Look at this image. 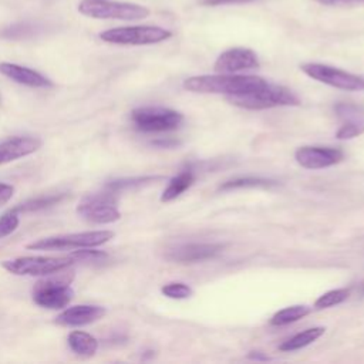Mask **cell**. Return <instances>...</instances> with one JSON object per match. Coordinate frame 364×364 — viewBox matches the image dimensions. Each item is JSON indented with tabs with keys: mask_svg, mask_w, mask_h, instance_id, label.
Masks as SVG:
<instances>
[{
	"mask_svg": "<svg viewBox=\"0 0 364 364\" xmlns=\"http://www.w3.org/2000/svg\"><path fill=\"white\" fill-rule=\"evenodd\" d=\"M276 182L264 178H255V176H246V178H236L226 181L219 186L220 191H232V189H240V188H270L274 186Z\"/></svg>",
	"mask_w": 364,
	"mask_h": 364,
	"instance_id": "cell-25",
	"label": "cell"
},
{
	"mask_svg": "<svg viewBox=\"0 0 364 364\" xmlns=\"http://www.w3.org/2000/svg\"><path fill=\"white\" fill-rule=\"evenodd\" d=\"M172 37V31L159 26H127L115 27L100 33L105 43L121 46H148L162 43Z\"/></svg>",
	"mask_w": 364,
	"mask_h": 364,
	"instance_id": "cell-5",
	"label": "cell"
},
{
	"mask_svg": "<svg viewBox=\"0 0 364 364\" xmlns=\"http://www.w3.org/2000/svg\"><path fill=\"white\" fill-rule=\"evenodd\" d=\"M41 148V139L36 136H13L0 142V165L34 154Z\"/></svg>",
	"mask_w": 364,
	"mask_h": 364,
	"instance_id": "cell-16",
	"label": "cell"
},
{
	"mask_svg": "<svg viewBox=\"0 0 364 364\" xmlns=\"http://www.w3.org/2000/svg\"><path fill=\"white\" fill-rule=\"evenodd\" d=\"M300 70L310 78L330 87L344 91H364V77L361 75L320 63L301 64Z\"/></svg>",
	"mask_w": 364,
	"mask_h": 364,
	"instance_id": "cell-9",
	"label": "cell"
},
{
	"mask_svg": "<svg viewBox=\"0 0 364 364\" xmlns=\"http://www.w3.org/2000/svg\"><path fill=\"white\" fill-rule=\"evenodd\" d=\"M310 311H311V309L309 306H304V304L289 306V307H284V309L276 311L270 318V324L277 326V327L286 326V324L294 323V321L306 317Z\"/></svg>",
	"mask_w": 364,
	"mask_h": 364,
	"instance_id": "cell-21",
	"label": "cell"
},
{
	"mask_svg": "<svg viewBox=\"0 0 364 364\" xmlns=\"http://www.w3.org/2000/svg\"><path fill=\"white\" fill-rule=\"evenodd\" d=\"M114 237L112 230H90L81 233L57 235L38 239L27 245L31 250H67V249H85L95 247L107 243Z\"/></svg>",
	"mask_w": 364,
	"mask_h": 364,
	"instance_id": "cell-4",
	"label": "cell"
},
{
	"mask_svg": "<svg viewBox=\"0 0 364 364\" xmlns=\"http://www.w3.org/2000/svg\"><path fill=\"white\" fill-rule=\"evenodd\" d=\"M321 6L327 7H353L364 4V0H313Z\"/></svg>",
	"mask_w": 364,
	"mask_h": 364,
	"instance_id": "cell-30",
	"label": "cell"
},
{
	"mask_svg": "<svg viewBox=\"0 0 364 364\" xmlns=\"http://www.w3.org/2000/svg\"><path fill=\"white\" fill-rule=\"evenodd\" d=\"M324 331H326L324 327H311V328H307L304 331H300V333L294 334L293 337H290L289 340L283 341L279 346V350L280 351H296V350H300V348L311 344L317 338H320L324 334Z\"/></svg>",
	"mask_w": 364,
	"mask_h": 364,
	"instance_id": "cell-20",
	"label": "cell"
},
{
	"mask_svg": "<svg viewBox=\"0 0 364 364\" xmlns=\"http://www.w3.org/2000/svg\"><path fill=\"white\" fill-rule=\"evenodd\" d=\"M162 294L169 297V299H188L193 294V290L191 286H188L186 283H182V282H172V283H168L165 286H162L161 289Z\"/></svg>",
	"mask_w": 364,
	"mask_h": 364,
	"instance_id": "cell-27",
	"label": "cell"
},
{
	"mask_svg": "<svg viewBox=\"0 0 364 364\" xmlns=\"http://www.w3.org/2000/svg\"><path fill=\"white\" fill-rule=\"evenodd\" d=\"M156 179H161V176H136V178H121V179H115L111 181L105 185V189L112 192V193H118L127 189H134V188H139L144 186L146 183H151Z\"/></svg>",
	"mask_w": 364,
	"mask_h": 364,
	"instance_id": "cell-24",
	"label": "cell"
},
{
	"mask_svg": "<svg viewBox=\"0 0 364 364\" xmlns=\"http://www.w3.org/2000/svg\"><path fill=\"white\" fill-rule=\"evenodd\" d=\"M131 119L135 128L142 132H166L179 128L183 115L165 107H139L132 109Z\"/></svg>",
	"mask_w": 364,
	"mask_h": 364,
	"instance_id": "cell-7",
	"label": "cell"
},
{
	"mask_svg": "<svg viewBox=\"0 0 364 364\" xmlns=\"http://www.w3.org/2000/svg\"><path fill=\"white\" fill-rule=\"evenodd\" d=\"M259 67L256 53L246 47H233L225 50L215 61V71L222 74H233L243 70H253Z\"/></svg>",
	"mask_w": 364,
	"mask_h": 364,
	"instance_id": "cell-12",
	"label": "cell"
},
{
	"mask_svg": "<svg viewBox=\"0 0 364 364\" xmlns=\"http://www.w3.org/2000/svg\"><path fill=\"white\" fill-rule=\"evenodd\" d=\"M67 341H68V346L73 350V353H75L81 357H92L98 350L97 338L85 331H80V330L71 331L68 334Z\"/></svg>",
	"mask_w": 364,
	"mask_h": 364,
	"instance_id": "cell-18",
	"label": "cell"
},
{
	"mask_svg": "<svg viewBox=\"0 0 364 364\" xmlns=\"http://www.w3.org/2000/svg\"><path fill=\"white\" fill-rule=\"evenodd\" d=\"M13 193H14V186L0 182V206L7 203L11 199Z\"/></svg>",
	"mask_w": 364,
	"mask_h": 364,
	"instance_id": "cell-31",
	"label": "cell"
},
{
	"mask_svg": "<svg viewBox=\"0 0 364 364\" xmlns=\"http://www.w3.org/2000/svg\"><path fill=\"white\" fill-rule=\"evenodd\" d=\"M75 260L68 255L63 257L21 256L4 260L1 266L16 276H50L68 269Z\"/></svg>",
	"mask_w": 364,
	"mask_h": 364,
	"instance_id": "cell-6",
	"label": "cell"
},
{
	"mask_svg": "<svg viewBox=\"0 0 364 364\" xmlns=\"http://www.w3.org/2000/svg\"><path fill=\"white\" fill-rule=\"evenodd\" d=\"M222 249L219 243H188L169 250L166 257L179 263H196L218 256Z\"/></svg>",
	"mask_w": 364,
	"mask_h": 364,
	"instance_id": "cell-14",
	"label": "cell"
},
{
	"mask_svg": "<svg viewBox=\"0 0 364 364\" xmlns=\"http://www.w3.org/2000/svg\"><path fill=\"white\" fill-rule=\"evenodd\" d=\"M344 152L331 146H300L294 152L297 164L306 169H323L341 162Z\"/></svg>",
	"mask_w": 364,
	"mask_h": 364,
	"instance_id": "cell-11",
	"label": "cell"
},
{
	"mask_svg": "<svg viewBox=\"0 0 364 364\" xmlns=\"http://www.w3.org/2000/svg\"><path fill=\"white\" fill-rule=\"evenodd\" d=\"M361 293L364 294V283H363V286H361Z\"/></svg>",
	"mask_w": 364,
	"mask_h": 364,
	"instance_id": "cell-34",
	"label": "cell"
},
{
	"mask_svg": "<svg viewBox=\"0 0 364 364\" xmlns=\"http://www.w3.org/2000/svg\"><path fill=\"white\" fill-rule=\"evenodd\" d=\"M223 0H203V3L206 4H220Z\"/></svg>",
	"mask_w": 364,
	"mask_h": 364,
	"instance_id": "cell-33",
	"label": "cell"
},
{
	"mask_svg": "<svg viewBox=\"0 0 364 364\" xmlns=\"http://www.w3.org/2000/svg\"><path fill=\"white\" fill-rule=\"evenodd\" d=\"M105 314V309L95 304L71 306L55 317V323L65 327H81L100 320Z\"/></svg>",
	"mask_w": 364,
	"mask_h": 364,
	"instance_id": "cell-15",
	"label": "cell"
},
{
	"mask_svg": "<svg viewBox=\"0 0 364 364\" xmlns=\"http://www.w3.org/2000/svg\"><path fill=\"white\" fill-rule=\"evenodd\" d=\"M348 296H350L348 289L328 290L314 301V307L316 309H328V307H333V306H337V304L343 303L344 300H347Z\"/></svg>",
	"mask_w": 364,
	"mask_h": 364,
	"instance_id": "cell-26",
	"label": "cell"
},
{
	"mask_svg": "<svg viewBox=\"0 0 364 364\" xmlns=\"http://www.w3.org/2000/svg\"><path fill=\"white\" fill-rule=\"evenodd\" d=\"M195 182V175L192 171H182L181 173H178L176 176H173L168 186L164 189L162 195H161V200L162 202H171L173 199H176L179 195H182L186 189H189Z\"/></svg>",
	"mask_w": 364,
	"mask_h": 364,
	"instance_id": "cell-19",
	"label": "cell"
},
{
	"mask_svg": "<svg viewBox=\"0 0 364 364\" xmlns=\"http://www.w3.org/2000/svg\"><path fill=\"white\" fill-rule=\"evenodd\" d=\"M73 274L60 276L57 279H47L36 283L33 289V300L36 304L50 310H58L68 306L73 300L74 290L71 289Z\"/></svg>",
	"mask_w": 364,
	"mask_h": 364,
	"instance_id": "cell-8",
	"label": "cell"
},
{
	"mask_svg": "<svg viewBox=\"0 0 364 364\" xmlns=\"http://www.w3.org/2000/svg\"><path fill=\"white\" fill-rule=\"evenodd\" d=\"M266 82L262 77L256 75H236V74H212L195 75L183 81V88L191 92L202 94H225L237 95L250 92Z\"/></svg>",
	"mask_w": 364,
	"mask_h": 364,
	"instance_id": "cell-1",
	"label": "cell"
},
{
	"mask_svg": "<svg viewBox=\"0 0 364 364\" xmlns=\"http://www.w3.org/2000/svg\"><path fill=\"white\" fill-rule=\"evenodd\" d=\"M341 127L336 132L338 139H351L364 134V107L354 102H338L334 105Z\"/></svg>",
	"mask_w": 364,
	"mask_h": 364,
	"instance_id": "cell-13",
	"label": "cell"
},
{
	"mask_svg": "<svg viewBox=\"0 0 364 364\" xmlns=\"http://www.w3.org/2000/svg\"><path fill=\"white\" fill-rule=\"evenodd\" d=\"M247 357H249L250 360H257V361H269V360H272L270 357L264 355L262 351H250Z\"/></svg>",
	"mask_w": 364,
	"mask_h": 364,
	"instance_id": "cell-32",
	"label": "cell"
},
{
	"mask_svg": "<svg viewBox=\"0 0 364 364\" xmlns=\"http://www.w3.org/2000/svg\"><path fill=\"white\" fill-rule=\"evenodd\" d=\"M0 73L10 78L11 81L27 85V87H34V88H46V87H53L51 80H48L46 75L40 74L36 70H31L28 67H23L18 64L13 63H0Z\"/></svg>",
	"mask_w": 364,
	"mask_h": 364,
	"instance_id": "cell-17",
	"label": "cell"
},
{
	"mask_svg": "<svg viewBox=\"0 0 364 364\" xmlns=\"http://www.w3.org/2000/svg\"><path fill=\"white\" fill-rule=\"evenodd\" d=\"M115 193L105 189L102 193H92L82 198L77 206V213L91 223H112L121 218L117 208Z\"/></svg>",
	"mask_w": 364,
	"mask_h": 364,
	"instance_id": "cell-10",
	"label": "cell"
},
{
	"mask_svg": "<svg viewBox=\"0 0 364 364\" xmlns=\"http://www.w3.org/2000/svg\"><path fill=\"white\" fill-rule=\"evenodd\" d=\"M78 11L87 17L104 20H141L149 16L145 6L118 0H81Z\"/></svg>",
	"mask_w": 364,
	"mask_h": 364,
	"instance_id": "cell-3",
	"label": "cell"
},
{
	"mask_svg": "<svg viewBox=\"0 0 364 364\" xmlns=\"http://www.w3.org/2000/svg\"><path fill=\"white\" fill-rule=\"evenodd\" d=\"M228 100L240 108L246 109H266L274 107L299 105L300 101L294 92L283 85L264 82L262 87L237 95H229Z\"/></svg>",
	"mask_w": 364,
	"mask_h": 364,
	"instance_id": "cell-2",
	"label": "cell"
},
{
	"mask_svg": "<svg viewBox=\"0 0 364 364\" xmlns=\"http://www.w3.org/2000/svg\"><path fill=\"white\" fill-rule=\"evenodd\" d=\"M75 263H102L108 259V255L105 252L100 250H90L85 247V250H75L74 253L70 255Z\"/></svg>",
	"mask_w": 364,
	"mask_h": 364,
	"instance_id": "cell-29",
	"label": "cell"
},
{
	"mask_svg": "<svg viewBox=\"0 0 364 364\" xmlns=\"http://www.w3.org/2000/svg\"><path fill=\"white\" fill-rule=\"evenodd\" d=\"M67 195L65 193H57V195H47V196H38L34 199H28L24 203H20L17 206H14L13 209L16 212H37L50 206H54L57 203H60Z\"/></svg>",
	"mask_w": 364,
	"mask_h": 364,
	"instance_id": "cell-22",
	"label": "cell"
},
{
	"mask_svg": "<svg viewBox=\"0 0 364 364\" xmlns=\"http://www.w3.org/2000/svg\"><path fill=\"white\" fill-rule=\"evenodd\" d=\"M40 30L38 24L28 23V21H21L11 24L0 31V37L9 38V40H21V38H30L37 34Z\"/></svg>",
	"mask_w": 364,
	"mask_h": 364,
	"instance_id": "cell-23",
	"label": "cell"
},
{
	"mask_svg": "<svg viewBox=\"0 0 364 364\" xmlns=\"http://www.w3.org/2000/svg\"><path fill=\"white\" fill-rule=\"evenodd\" d=\"M18 223H20L18 212H16L14 209L4 212L0 216V239L11 235L17 229Z\"/></svg>",
	"mask_w": 364,
	"mask_h": 364,
	"instance_id": "cell-28",
	"label": "cell"
}]
</instances>
